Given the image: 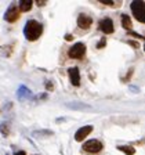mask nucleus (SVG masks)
Instances as JSON below:
<instances>
[{
	"label": "nucleus",
	"mask_w": 145,
	"mask_h": 155,
	"mask_svg": "<svg viewBox=\"0 0 145 155\" xmlns=\"http://www.w3.org/2000/svg\"><path fill=\"white\" fill-rule=\"evenodd\" d=\"M129 45H131L134 48H138V47H140L138 43H137V42H133V40H129Z\"/></svg>",
	"instance_id": "obj_23"
},
{
	"label": "nucleus",
	"mask_w": 145,
	"mask_h": 155,
	"mask_svg": "<svg viewBox=\"0 0 145 155\" xmlns=\"http://www.w3.org/2000/svg\"><path fill=\"white\" fill-rule=\"evenodd\" d=\"M17 155H26V152L25 151H18L17 152Z\"/></svg>",
	"instance_id": "obj_25"
},
{
	"label": "nucleus",
	"mask_w": 145,
	"mask_h": 155,
	"mask_svg": "<svg viewBox=\"0 0 145 155\" xmlns=\"http://www.w3.org/2000/svg\"><path fill=\"white\" fill-rule=\"evenodd\" d=\"M86 45L82 42L79 43H75L69 50H68V57L69 58H75V60H82L86 54Z\"/></svg>",
	"instance_id": "obj_3"
},
{
	"label": "nucleus",
	"mask_w": 145,
	"mask_h": 155,
	"mask_svg": "<svg viewBox=\"0 0 145 155\" xmlns=\"http://www.w3.org/2000/svg\"><path fill=\"white\" fill-rule=\"evenodd\" d=\"M72 39H73V36H72V35H66V36H65V40H68V42H71Z\"/></svg>",
	"instance_id": "obj_24"
},
{
	"label": "nucleus",
	"mask_w": 145,
	"mask_h": 155,
	"mask_svg": "<svg viewBox=\"0 0 145 155\" xmlns=\"http://www.w3.org/2000/svg\"><path fill=\"white\" fill-rule=\"evenodd\" d=\"M36 4H37L39 7H43V6H46V0H37Z\"/></svg>",
	"instance_id": "obj_22"
},
{
	"label": "nucleus",
	"mask_w": 145,
	"mask_h": 155,
	"mask_svg": "<svg viewBox=\"0 0 145 155\" xmlns=\"http://www.w3.org/2000/svg\"><path fill=\"white\" fill-rule=\"evenodd\" d=\"M43 33V25L40 22H37L36 19H29L28 22L24 26V35L25 39L29 42H35L37 40Z\"/></svg>",
	"instance_id": "obj_1"
},
{
	"label": "nucleus",
	"mask_w": 145,
	"mask_h": 155,
	"mask_svg": "<svg viewBox=\"0 0 145 155\" xmlns=\"http://www.w3.org/2000/svg\"><path fill=\"white\" fill-rule=\"evenodd\" d=\"M18 18H19V10H18V7H17V4L13 3L7 8L6 14H4V19H6L7 22L13 24V22H15V21H18Z\"/></svg>",
	"instance_id": "obj_5"
},
{
	"label": "nucleus",
	"mask_w": 145,
	"mask_h": 155,
	"mask_svg": "<svg viewBox=\"0 0 145 155\" xmlns=\"http://www.w3.org/2000/svg\"><path fill=\"white\" fill-rule=\"evenodd\" d=\"M101 4H105V6H109V7H119L120 2H113V0H98Z\"/></svg>",
	"instance_id": "obj_17"
},
{
	"label": "nucleus",
	"mask_w": 145,
	"mask_h": 155,
	"mask_svg": "<svg viewBox=\"0 0 145 155\" xmlns=\"http://www.w3.org/2000/svg\"><path fill=\"white\" fill-rule=\"evenodd\" d=\"M130 8H131V13L134 15V18L141 24H145V2H138L135 0L130 4Z\"/></svg>",
	"instance_id": "obj_2"
},
{
	"label": "nucleus",
	"mask_w": 145,
	"mask_h": 155,
	"mask_svg": "<svg viewBox=\"0 0 145 155\" xmlns=\"http://www.w3.org/2000/svg\"><path fill=\"white\" fill-rule=\"evenodd\" d=\"M118 150L124 152L126 155H134L135 154V148L131 147V145H118Z\"/></svg>",
	"instance_id": "obj_14"
},
{
	"label": "nucleus",
	"mask_w": 145,
	"mask_h": 155,
	"mask_svg": "<svg viewBox=\"0 0 145 155\" xmlns=\"http://www.w3.org/2000/svg\"><path fill=\"white\" fill-rule=\"evenodd\" d=\"M106 46V38H101L100 42L97 43V48H104Z\"/></svg>",
	"instance_id": "obj_18"
},
{
	"label": "nucleus",
	"mask_w": 145,
	"mask_h": 155,
	"mask_svg": "<svg viewBox=\"0 0 145 155\" xmlns=\"http://www.w3.org/2000/svg\"><path fill=\"white\" fill-rule=\"evenodd\" d=\"M65 105L69 108V110H73V111H91L93 107L89 105V104H84L80 103V101H73V103H66Z\"/></svg>",
	"instance_id": "obj_10"
},
{
	"label": "nucleus",
	"mask_w": 145,
	"mask_h": 155,
	"mask_svg": "<svg viewBox=\"0 0 145 155\" xmlns=\"http://www.w3.org/2000/svg\"><path fill=\"white\" fill-rule=\"evenodd\" d=\"M144 51H145V45H144Z\"/></svg>",
	"instance_id": "obj_26"
},
{
	"label": "nucleus",
	"mask_w": 145,
	"mask_h": 155,
	"mask_svg": "<svg viewBox=\"0 0 145 155\" xmlns=\"http://www.w3.org/2000/svg\"><path fill=\"white\" fill-rule=\"evenodd\" d=\"M46 89H47L48 91H53L54 90V83H53V82H46Z\"/></svg>",
	"instance_id": "obj_19"
},
{
	"label": "nucleus",
	"mask_w": 145,
	"mask_h": 155,
	"mask_svg": "<svg viewBox=\"0 0 145 155\" xmlns=\"http://www.w3.org/2000/svg\"><path fill=\"white\" fill-rule=\"evenodd\" d=\"M102 148H104L102 143L97 139H91L83 144V151L89 152V154H98V152L102 151Z\"/></svg>",
	"instance_id": "obj_4"
},
{
	"label": "nucleus",
	"mask_w": 145,
	"mask_h": 155,
	"mask_svg": "<svg viewBox=\"0 0 145 155\" xmlns=\"http://www.w3.org/2000/svg\"><path fill=\"white\" fill-rule=\"evenodd\" d=\"M91 132H93V126L91 125L83 126L80 129H77V132L75 133V140H76V141H83L87 136L91 134Z\"/></svg>",
	"instance_id": "obj_7"
},
{
	"label": "nucleus",
	"mask_w": 145,
	"mask_h": 155,
	"mask_svg": "<svg viewBox=\"0 0 145 155\" xmlns=\"http://www.w3.org/2000/svg\"><path fill=\"white\" fill-rule=\"evenodd\" d=\"M44 98H47V94L43 93V94H37V96L35 97V100H44Z\"/></svg>",
	"instance_id": "obj_21"
},
{
	"label": "nucleus",
	"mask_w": 145,
	"mask_h": 155,
	"mask_svg": "<svg viewBox=\"0 0 145 155\" xmlns=\"http://www.w3.org/2000/svg\"><path fill=\"white\" fill-rule=\"evenodd\" d=\"M0 133H2L4 137H7V136L10 134V125L7 122H2V123H0Z\"/></svg>",
	"instance_id": "obj_16"
},
{
	"label": "nucleus",
	"mask_w": 145,
	"mask_h": 155,
	"mask_svg": "<svg viewBox=\"0 0 145 155\" xmlns=\"http://www.w3.org/2000/svg\"><path fill=\"white\" fill-rule=\"evenodd\" d=\"M122 26L129 32V31H131L133 28V24H131V19H130V17L127 15V14H123L122 15Z\"/></svg>",
	"instance_id": "obj_13"
},
{
	"label": "nucleus",
	"mask_w": 145,
	"mask_h": 155,
	"mask_svg": "<svg viewBox=\"0 0 145 155\" xmlns=\"http://www.w3.org/2000/svg\"><path fill=\"white\" fill-rule=\"evenodd\" d=\"M54 133L51 132V130H36V132H33V136L35 137H50V136H53Z\"/></svg>",
	"instance_id": "obj_15"
},
{
	"label": "nucleus",
	"mask_w": 145,
	"mask_h": 155,
	"mask_svg": "<svg viewBox=\"0 0 145 155\" xmlns=\"http://www.w3.org/2000/svg\"><path fill=\"white\" fill-rule=\"evenodd\" d=\"M144 39H145V36H144Z\"/></svg>",
	"instance_id": "obj_27"
},
{
	"label": "nucleus",
	"mask_w": 145,
	"mask_h": 155,
	"mask_svg": "<svg viewBox=\"0 0 145 155\" xmlns=\"http://www.w3.org/2000/svg\"><path fill=\"white\" fill-rule=\"evenodd\" d=\"M68 76L71 79V83L73 86H80V74H79V68L73 67V68H69L68 69Z\"/></svg>",
	"instance_id": "obj_8"
},
{
	"label": "nucleus",
	"mask_w": 145,
	"mask_h": 155,
	"mask_svg": "<svg viewBox=\"0 0 145 155\" xmlns=\"http://www.w3.org/2000/svg\"><path fill=\"white\" fill-rule=\"evenodd\" d=\"M127 35H130V36H134V38H137V39H144V36H141V35H138V33L133 32V31H129V32H127Z\"/></svg>",
	"instance_id": "obj_20"
},
{
	"label": "nucleus",
	"mask_w": 145,
	"mask_h": 155,
	"mask_svg": "<svg viewBox=\"0 0 145 155\" xmlns=\"http://www.w3.org/2000/svg\"><path fill=\"white\" fill-rule=\"evenodd\" d=\"M91 25H93V18L87 14H80L77 17V26L80 29H89Z\"/></svg>",
	"instance_id": "obj_9"
},
{
	"label": "nucleus",
	"mask_w": 145,
	"mask_h": 155,
	"mask_svg": "<svg viewBox=\"0 0 145 155\" xmlns=\"http://www.w3.org/2000/svg\"><path fill=\"white\" fill-rule=\"evenodd\" d=\"M100 31L102 33H105V35H111V33L115 32V26H113V22L112 19L109 18V17H105V18H102L100 21Z\"/></svg>",
	"instance_id": "obj_6"
},
{
	"label": "nucleus",
	"mask_w": 145,
	"mask_h": 155,
	"mask_svg": "<svg viewBox=\"0 0 145 155\" xmlns=\"http://www.w3.org/2000/svg\"><path fill=\"white\" fill-rule=\"evenodd\" d=\"M29 96H31V90H29L26 86L21 84L18 91H17V97H18L19 100H22V98H26V97H29Z\"/></svg>",
	"instance_id": "obj_12"
},
{
	"label": "nucleus",
	"mask_w": 145,
	"mask_h": 155,
	"mask_svg": "<svg viewBox=\"0 0 145 155\" xmlns=\"http://www.w3.org/2000/svg\"><path fill=\"white\" fill-rule=\"evenodd\" d=\"M32 6H33L32 0H21L18 4V10L22 11V13H25V11H29V10L32 8Z\"/></svg>",
	"instance_id": "obj_11"
}]
</instances>
